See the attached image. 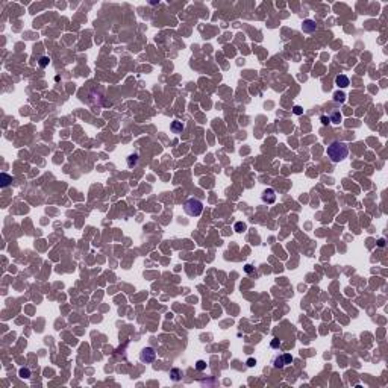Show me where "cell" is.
Masks as SVG:
<instances>
[{
	"instance_id": "12",
	"label": "cell",
	"mask_w": 388,
	"mask_h": 388,
	"mask_svg": "<svg viewBox=\"0 0 388 388\" xmlns=\"http://www.w3.org/2000/svg\"><path fill=\"white\" fill-rule=\"evenodd\" d=\"M0 177H2V187H8V185L12 182V177H11V176H8L6 173H2V176H0Z\"/></svg>"
},
{
	"instance_id": "10",
	"label": "cell",
	"mask_w": 388,
	"mask_h": 388,
	"mask_svg": "<svg viewBox=\"0 0 388 388\" xmlns=\"http://www.w3.org/2000/svg\"><path fill=\"white\" fill-rule=\"evenodd\" d=\"M180 370L179 369H171V372H170V376H171V379L174 381V382H177V381H180Z\"/></svg>"
},
{
	"instance_id": "9",
	"label": "cell",
	"mask_w": 388,
	"mask_h": 388,
	"mask_svg": "<svg viewBox=\"0 0 388 388\" xmlns=\"http://www.w3.org/2000/svg\"><path fill=\"white\" fill-rule=\"evenodd\" d=\"M138 155L136 153H133V155H130L129 158H128V167L129 168H133V167H136V164H138Z\"/></svg>"
},
{
	"instance_id": "22",
	"label": "cell",
	"mask_w": 388,
	"mask_h": 388,
	"mask_svg": "<svg viewBox=\"0 0 388 388\" xmlns=\"http://www.w3.org/2000/svg\"><path fill=\"white\" fill-rule=\"evenodd\" d=\"M378 244H379V247H384V246H385V241H384V240H379Z\"/></svg>"
},
{
	"instance_id": "15",
	"label": "cell",
	"mask_w": 388,
	"mask_h": 388,
	"mask_svg": "<svg viewBox=\"0 0 388 388\" xmlns=\"http://www.w3.org/2000/svg\"><path fill=\"white\" fill-rule=\"evenodd\" d=\"M196 369L199 370V372H203L205 369H206V362L205 361H202V359H199L197 362H196Z\"/></svg>"
},
{
	"instance_id": "20",
	"label": "cell",
	"mask_w": 388,
	"mask_h": 388,
	"mask_svg": "<svg viewBox=\"0 0 388 388\" xmlns=\"http://www.w3.org/2000/svg\"><path fill=\"white\" fill-rule=\"evenodd\" d=\"M244 271H246V273H249V274H250V273H253V271H255V268H253V265H250V264H247V265H246V267H244Z\"/></svg>"
},
{
	"instance_id": "6",
	"label": "cell",
	"mask_w": 388,
	"mask_h": 388,
	"mask_svg": "<svg viewBox=\"0 0 388 388\" xmlns=\"http://www.w3.org/2000/svg\"><path fill=\"white\" fill-rule=\"evenodd\" d=\"M335 85H338L340 88H347L350 85V81H349V77L346 74H338L335 77Z\"/></svg>"
},
{
	"instance_id": "1",
	"label": "cell",
	"mask_w": 388,
	"mask_h": 388,
	"mask_svg": "<svg viewBox=\"0 0 388 388\" xmlns=\"http://www.w3.org/2000/svg\"><path fill=\"white\" fill-rule=\"evenodd\" d=\"M349 155V147L346 142L343 141H332L328 146V156L331 158L332 162H341L344 158H347Z\"/></svg>"
},
{
	"instance_id": "21",
	"label": "cell",
	"mask_w": 388,
	"mask_h": 388,
	"mask_svg": "<svg viewBox=\"0 0 388 388\" xmlns=\"http://www.w3.org/2000/svg\"><path fill=\"white\" fill-rule=\"evenodd\" d=\"M255 364H256V361H255V359H253V358H250V359H247V366H249V367H253V366H255Z\"/></svg>"
},
{
	"instance_id": "16",
	"label": "cell",
	"mask_w": 388,
	"mask_h": 388,
	"mask_svg": "<svg viewBox=\"0 0 388 388\" xmlns=\"http://www.w3.org/2000/svg\"><path fill=\"white\" fill-rule=\"evenodd\" d=\"M47 65H49V58H47V56L39 58V67H41V68H46Z\"/></svg>"
},
{
	"instance_id": "4",
	"label": "cell",
	"mask_w": 388,
	"mask_h": 388,
	"mask_svg": "<svg viewBox=\"0 0 388 388\" xmlns=\"http://www.w3.org/2000/svg\"><path fill=\"white\" fill-rule=\"evenodd\" d=\"M261 200H262L264 203H268V205L274 203V202H276V191H274L273 188L264 190V193L261 194Z\"/></svg>"
},
{
	"instance_id": "19",
	"label": "cell",
	"mask_w": 388,
	"mask_h": 388,
	"mask_svg": "<svg viewBox=\"0 0 388 388\" xmlns=\"http://www.w3.org/2000/svg\"><path fill=\"white\" fill-rule=\"evenodd\" d=\"M320 122H321V125H324V126L331 123V120H329V117H328V115H321V117H320Z\"/></svg>"
},
{
	"instance_id": "17",
	"label": "cell",
	"mask_w": 388,
	"mask_h": 388,
	"mask_svg": "<svg viewBox=\"0 0 388 388\" xmlns=\"http://www.w3.org/2000/svg\"><path fill=\"white\" fill-rule=\"evenodd\" d=\"M293 112H294L296 115H302V114H303V108H302V106H294V108H293Z\"/></svg>"
},
{
	"instance_id": "3",
	"label": "cell",
	"mask_w": 388,
	"mask_h": 388,
	"mask_svg": "<svg viewBox=\"0 0 388 388\" xmlns=\"http://www.w3.org/2000/svg\"><path fill=\"white\" fill-rule=\"evenodd\" d=\"M156 358V352L153 347H144L139 353V359L141 362H146V364H152Z\"/></svg>"
},
{
	"instance_id": "18",
	"label": "cell",
	"mask_w": 388,
	"mask_h": 388,
	"mask_svg": "<svg viewBox=\"0 0 388 388\" xmlns=\"http://www.w3.org/2000/svg\"><path fill=\"white\" fill-rule=\"evenodd\" d=\"M270 346H271L273 349H277V347L280 346V341H279V338H273V340H271V344H270Z\"/></svg>"
},
{
	"instance_id": "2",
	"label": "cell",
	"mask_w": 388,
	"mask_h": 388,
	"mask_svg": "<svg viewBox=\"0 0 388 388\" xmlns=\"http://www.w3.org/2000/svg\"><path fill=\"white\" fill-rule=\"evenodd\" d=\"M184 211L190 217H199L203 211V203L199 199H188L184 205Z\"/></svg>"
},
{
	"instance_id": "5",
	"label": "cell",
	"mask_w": 388,
	"mask_h": 388,
	"mask_svg": "<svg viewBox=\"0 0 388 388\" xmlns=\"http://www.w3.org/2000/svg\"><path fill=\"white\" fill-rule=\"evenodd\" d=\"M302 30H303L305 33H314V32L317 30V23H315L314 20H311V18H306V20H303V23H302Z\"/></svg>"
},
{
	"instance_id": "11",
	"label": "cell",
	"mask_w": 388,
	"mask_h": 388,
	"mask_svg": "<svg viewBox=\"0 0 388 388\" xmlns=\"http://www.w3.org/2000/svg\"><path fill=\"white\" fill-rule=\"evenodd\" d=\"M334 100H335V102L343 103V102L346 100V94H344V93H341V91H335V93H334Z\"/></svg>"
},
{
	"instance_id": "8",
	"label": "cell",
	"mask_w": 388,
	"mask_h": 388,
	"mask_svg": "<svg viewBox=\"0 0 388 388\" xmlns=\"http://www.w3.org/2000/svg\"><path fill=\"white\" fill-rule=\"evenodd\" d=\"M329 120H331V123H334V125H340V123H341V114H340L338 111H334V112L331 114Z\"/></svg>"
},
{
	"instance_id": "14",
	"label": "cell",
	"mask_w": 388,
	"mask_h": 388,
	"mask_svg": "<svg viewBox=\"0 0 388 388\" xmlns=\"http://www.w3.org/2000/svg\"><path fill=\"white\" fill-rule=\"evenodd\" d=\"M18 375H20V378L27 379V378H30V370H29V369H20Z\"/></svg>"
},
{
	"instance_id": "7",
	"label": "cell",
	"mask_w": 388,
	"mask_h": 388,
	"mask_svg": "<svg viewBox=\"0 0 388 388\" xmlns=\"http://www.w3.org/2000/svg\"><path fill=\"white\" fill-rule=\"evenodd\" d=\"M170 128H171V130H173L174 133H182V130H184V128H185V126L182 125V122H177V120H174V122L171 123V126H170Z\"/></svg>"
},
{
	"instance_id": "13",
	"label": "cell",
	"mask_w": 388,
	"mask_h": 388,
	"mask_svg": "<svg viewBox=\"0 0 388 388\" xmlns=\"http://www.w3.org/2000/svg\"><path fill=\"white\" fill-rule=\"evenodd\" d=\"M234 229H235V232L241 234L243 231H246V229H247V226H246V223H243V221H237V223H235V226H234Z\"/></svg>"
}]
</instances>
